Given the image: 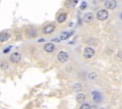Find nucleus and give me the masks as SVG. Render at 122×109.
<instances>
[{"mask_svg":"<svg viewBox=\"0 0 122 109\" xmlns=\"http://www.w3.org/2000/svg\"><path fill=\"white\" fill-rule=\"evenodd\" d=\"M21 58H22V56H21L20 53H18V52H13V53H11L10 56V61L12 64H17L18 62H20Z\"/></svg>","mask_w":122,"mask_h":109,"instance_id":"nucleus-1","label":"nucleus"},{"mask_svg":"<svg viewBox=\"0 0 122 109\" xmlns=\"http://www.w3.org/2000/svg\"><path fill=\"white\" fill-rule=\"evenodd\" d=\"M83 55H84V57L87 58V59L92 58V57L94 56V50H93V48H92V47H86V48H84Z\"/></svg>","mask_w":122,"mask_h":109,"instance_id":"nucleus-2","label":"nucleus"},{"mask_svg":"<svg viewBox=\"0 0 122 109\" xmlns=\"http://www.w3.org/2000/svg\"><path fill=\"white\" fill-rule=\"evenodd\" d=\"M108 16H109V14H108V11H107L106 9H100V10L97 12V14H96L97 19L100 20V21L106 20V19L108 18Z\"/></svg>","mask_w":122,"mask_h":109,"instance_id":"nucleus-3","label":"nucleus"},{"mask_svg":"<svg viewBox=\"0 0 122 109\" xmlns=\"http://www.w3.org/2000/svg\"><path fill=\"white\" fill-rule=\"evenodd\" d=\"M68 59H69V55H68L67 52H65V51L58 52V54H57V60L60 63H65V62L68 61Z\"/></svg>","mask_w":122,"mask_h":109,"instance_id":"nucleus-4","label":"nucleus"},{"mask_svg":"<svg viewBox=\"0 0 122 109\" xmlns=\"http://www.w3.org/2000/svg\"><path fill=\"white\" fill-rule=\"evenodd\" d=\"M105 7L108 9H113L116 7V1L115 0H106L105 1Z\"/></svg>","mask_w":122,"mask_h":109,"instance_id":"nucleus-5","label":"nucleus"},{"mask_svg":"<svg viewBox=\"0 0 122 109\" xmlns=\"http://www.w3.org/2000/svg\"><path fill=\"white\" fill-rule=\"evenodd\" d=\"M55 29V26L52 25V24H50L48 26H46L44 28H43V33L44 34H50L51 32H53Z\"/></svg>","mask_w":122,"mask_h":109,"instance_id":"nucleus-6","label":"nucleus"},{"mask_svg":"<svg viewBox=\"0 0 122 109\" xmlns=\"http://www.w3.org/2000/svg\"><path fill=\"white\" fill-rule=\"evenodd\" d=\"M54 49H55V46H54V45L51 44V43H48V44H46V45H44V50H45L46 52H48V53L53 52Z\"/></svg>","mask_w":122,"mask_h":109,"instance_id":"nucleus-7","label":"nucleus"},{"mask_svg":"<svg viewBox=\"0 0 122 109\" xmlns=\"http://www.w3.org/2000/svg\"><path fill=\"white\" fill-rule=\"evenodd\" d=\"M92 100H93V101H95V102H100L101 100H102V97H101L100 93L97 92V91H93V92H92Z\"/></svg>","mask_w":122,"mask_h":109,"instance_id":"nucleus-8","label":"nucleus"},{"mask_svg":"<svg viewBox=\"0 0 122 109\" xmlns=\"http://www.w3.org/2000/svg\"><path fill=\"white\" fill-rule=\"evenodd\" d=\"M10 33H8L6 31H3V32L0 33V42H6L10 39Z\"/></svg>","mask_w":122,"mask_h":109,"instance_id":"nucleus-9","label":"nucleus"},{"mask_svg":"<svg viewBox=\"0 0 122 109\" xmlns=\"http://www.w3.org/2000/svg\"><path fill=\"white\" fill-rule=\"evenodd\" d=\"M83 20H84V22H86V23H91V22L93 20V15H92V13L87 12V13L84 15Z\"/></svg>","mask_w":122,"mask_h":109,"instance_id":"nucleus-10","label":"nucleus"},{"mask_svg":"<svg viewBox=\"0 0 122 109\" xmlns=\"http://www.w3.org/2000/svg\"><path fill=\"white\" fill-rule=\"evenodd\" d=\"M66 20H67V14L64 13V12L60 13V14L57 16V18H56V21H57L58 23H64Z\"/></svg>","mask_w":122,"mask_h":109,"instance_id":"nucleus-11","label":"nucleus"},{"mask_svg":"<svg viewBox=\"0 0 122 109\" xmlns=\"http://www.w3.org/2000/svg\"><path fill=\"white\" fill-rule=\"evenodd\" d=\"M71 33H72V32H68V31H63V32H61V34H60V40H62V41L67 40V39L71 36Z\"/></svg>","mask_w":122,"mask_h":109,"instance_id":"nucleus-12","label":"nucleus"},{"mask_svg":"<svg viewBox=\"0 0 122 109\" xmlns=\"http://www.w3.org/2000/svg\"><path fill=\"white\" fill-rule=\"evenodd\" d=\"M86 100V95L85 94H82V93H80V94H78L77 96H76V100L78 101V102H84V100Z\"/></svg>","mask_w":122,"mask_h":109,"instance_id":"nucleus-13","label":"nucleus"},{"mask_svg":"<svg viewBox=\"0 0 122 109\" xmlns=\"http://www.w3.org/2000/svg\"><path fill=\"white\" fill-rule=\"evenodd\" d=\"M73 90L76 91V92H80L82 90V84L81 83H75L73 86H72Z\"/></svg>","mask_w":122,"mask_h":109,"instance_id":"nucleus-14","label":"nucleus"},{"mask_svg":"<svg viewBox=\"0 0 122 109\" xmlns=\"http://www.w3.org/2000/svg\"><path fill=\"white\" fill-rule=\"evenodd\" d=\"M0 68H1L2 70H7V69L9 68V64H8V63H6V62H2V63H0Z\"/></svg>","mask_w":122,"mask_h":109,"instance_id":"nucleus-15","label":"nucleus"},{"mask_svg":"<svg viewBox=\"0 0 122 109\" xmlns=\"http://www.w3.org/2000/svg\"><path fill=\"white\" fill-rule=\"evenodd\" d=\"M28 35H29V37H34L35 35H36V32H35V30L34 29H30V30H29V32H28Z\"/></svg>","mask_w":122,"mask_h":109,"instance_id":"nucleus-16","label":"nucleus"},{"mask_svg":"<svg viewBox=\"0 0 122 109\" xmlns=\"http://www.w3.org/2000/svg\"><path fill=\"white\" fill-rule=\"evenodd\" d=\"M79 109H92V108H91V105H90V104H88V103H84V104H82V105L80 106Z\"/></svg>","mask_w":122,"mask_h":109,"instance_id":"nucleus-17","label":"nucleus"},{"mask_svg":"<svg viewBox=\"0 0 122 109\" xmlns=\"http://www.w3.org/2000/svg\"><path fill=\"white\" fill-rule=\"evenodd\" d=\"M88 78H89L90 80H94V79L96 78V74L93 73V72H92V73H90L89 76H88Z\"/></svg>","mask_w":122,"mask_h":109,"instance_id":"nucleus-18","label":"nucleus"},{"mask_svg":"<svg viewBox=\"0 0 122 109\" xmlns=\"http://www.w3.org/2000/svg\"><path fill=\"white\" fill-rule=\"evenodd\" d=\"M11 48V46H8V47H6V48H4V50H3V53H8L9 51H10V49Z\"/></svg>","mask_w":122,"mask_h":109,"instance_id":"nucleus-19","label":"nucleus"},{"mask_svg":"<svg viewBox=\"0 0 122 109\" xmlns=\"http://www.w3.org/2000/svg\"><path fill=\"white\" fill-rule=\"evenodd\" d=\"M86 5H87V4H86V2H83V3L81 4V7H80V9H84L86 8Z\"/></svg>","mask_w":122,"mask_h":109,"instance_id":"nucleus-20","label":"nucleus"},{"mask_svg":"<svg viewBox=\"0 0 122 109\" xmlns=\"http://www.w3.org/2000/svg\"><path fill=\"white\" fill-rule=\"evenodd\" d=\"M117 55H118V57H119V58H122V50H120V51L118 52V54H117Z\"/></svg>","mask_w":122,"mask_h":109,"instance_id":"nucleus-21","label":"nucleus"},{"mask_svg":"<svg viewBox=\"0 0 122 109\" xmlns=\"http://www.w3.org/2000/svg\"><path fill=\"white\" fill-rule=\"evenodd\" d=\"M100 109H105V108H100Z\"/></svg>","mask_w":122,"mask_h":109,"instance_id":"nucleus-22","label":"nucleus"},{"mask_svg":"<svg viewBox=\"0 0 122 109\" xmlns=\"http://www.w3.org/2000/svg\"><path fill=\"white\" fill-rule=\"evenodd\" d=\"M121 18H122V14H121Z\"/></svg>","mask_w":122,"mask_h":109,"instance_id":"nucleus-23","label":"nucleus"}]
</instances>
